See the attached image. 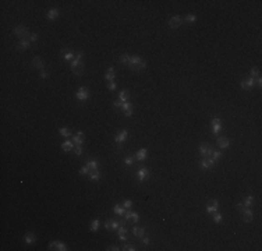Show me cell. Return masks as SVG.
I'll return each mask as SVG.
<instances>
[{"label":"cell","instance_id":"6da1fadb","mask_svg":"<svg viewBox=\"0 0 262 251\" xmlns=\"http://www.w3.org/2000/svg\"><path fill=\"white\" fill-rule=\"evenodd\" d=\"M129 67L131 70H134V71H142V70H145V67H146V61H145L141 56H131V57H130Z\"/></svg>","mask_w":262,"mask_h":251},{"label":"cell","instance_id":"7a4b0ae2","mask_svg":"<svg viewBox=\"0 0 262 251\" xmlns=\"http://www.w3.org/2000/svg\"><path fill=\"white\" fill-rule=\"evenodd\" d=\"M71 70L75 75H82L84 74V70H85V64L84 61L80 59H74L71 61Z\"/></svg>","mask_w":262,"mask_h":251},{"label":"cell","instance_id":"3957f363","mask_svg":"<svg viewBox=\"0 0 262 251\" xmlns=\"http://www.w3.org/2000/svg\"><path fill=\"white\" fill-rule=\"evenodd\" d=\"M213 147L208 142H202V144L199 145V154L202 158H211L212 154H213Z\"/></svg>","mask_w":262,"mask_h":251},{"label":"cell","instance_id":"277c9868","mask_svg":"<svg viewBox=\"0 0 262 251\" xmlns=\"http://www.w3.org/2000/svg\"><path fill=\"white\" fill-rule=\"evenodd\" d=\"M75 98H77L78 101H86V99L89 98V89H88L86 87H81L80 89L75 92Z\"/></svg>","mask_w":262,"mask_h":251},{"label":"cell","instance_id":"5b68a950","mask_svg":"<svg viewBox=\"0 0 262 251\" xmlns=\"http://www.w3.org/2000/svg\"><path fill=\"white\" fill-rule=\"evenodd\" d=\"M13 32H14L18 38H21V39H25V36H28V34H29V31H28V28L25 27V25H18V27L14 28Z\"/></svg>","mask_w":262,"mask_h":251},{"label":"cell","instance_id":"8992f818","mask_svg":"<svg viewBox=\"0 0 262 251\" xmlns=\"http://www.w3.org/2000/svg\"><path fill=\"white\" fill-rule=\"evenodd\" d=\"M255 85V80L251 78V77H248V78H244V80L241 81V88L243 89H246V91H251L252 88Z\"/></svg>","mask_w":262,"mask_h":251},{"label":"cell","instance_id":"52a82bcc","mask_svg":"<svg viewBox=\"0 0 262 251\" xmlns=\"http://www.w3.org/2000/svg\"><path fill=\"white\" fill-rule=\"evenodd\" d=\"M119 227H120V222L116 219H109V220H106V223H105V229L110 230V232L119 230Z\"/></svg>","mask_w":262,"mask_h":251},{"label":"cell","instance_id":"ba28073f","mask_svg":"<svg viewBox=\"0 0 262 251\" xmlns=\"http://www.w3.org/2000/svg\"><path fill=\"white\" fill-rule=\"evenodd\" d=\"M201 167L202 169H206V170H209V169H212L215 166V160L212 159V158H202L201 159Z\"/></svg>","mask_w":262,"mask_h":251},{"label":"cell","instance_id":"9c48e42d","mask_svg":"<svg viewBox=\"0 0 262 251\" xmlns=\"http://www.w3.org/2000/svg\"><path fill=\"white\" fill-rule=\"evenodd\" d=\"M124 219H126V220H131V219H133L134 223H138V222H139V215L137 214V212L131 211V209H129V211L124 214Z\"/></svg>","mask_w":262,"mask_h":251},{"label":"cell","instance_id":"30bf717a","mask_svg":"<svg viewBox=\"0 0 262 251\" xmlns=\"http://www.w3.org/2000/svg\"><path fill=\"white\" fill-rule=\"evenodd\" d=\"M137 177H138L139 182H145L146 179H149V170L146 167H139L138 172H137Z\"/></svg>","mask_w":262,"mask_h":251},{"label":"cell","instance_id":"8fae6325","mask_svg":"<svg viewBox=\"0 0 262 251\" xmlns=\"http://www.w3.org/2000/svg\"><path fill=\"white\" fill-rule=\"evenodd\" d=\"M49 248L50 250H59V251H66V250H69L67 248V246H66L64 243H61V241H52L50 244H49Z\"/></svg>","mask_w":262,"mask_h":251},{"label":"cell","instance_id":"7c38bea8","mask_svg":"<svg viewBox=\"0 0 262 251\" xmlns=\"http://www.w3.org/2000/svg\"><path fill=\"white\" fill-rule=\"evenodd\" d=\"M219 208V202H218V200H212V201H209L208 205H206V212L208 214H213L216 212Z\"/></svg>","mask_w":262,"mask_h":251},{"label":"cell","instance_id":"4fadbf2b","mask_svg":"<svg viewBox=\"0 0 262 251\" xmlns=\"http://www.w3.org/2000/svg\"><path fill=\"white\" fill-rule=\"evenodd\" d=\"M127 137H129V131H127V130H121L120 133L116 134L114 141H116L117 144H121V142H124V141L127 139Z\"/></svg>","mask_w":262,"mask_h":251},{"label":"cell","instance_id":"5bb4252c","mask_svg":"<svg viewBox=\"0 0 262 251\" xmlns=\"http://www.w3.org/2000/svg\"><path fill=\"white\" fill-rule=\"evenodd\" d=\"M220 130H222V120L218 117H215L213 120H212V131H213L215 135H218Z\"/></svg>","mask_w":262,"mask_h":251},{"label":"cell","instance_id":"9a60e30c","mask_svg":"<svg viewBox=\"0 0 262 251\" xmlns=\"http://www.w3.org/2000/svg\"><path fill=\"white\" fill-rule=\"evenodd\" d=\"M241 214H243V219H244V222H247V223H250V222L254 220V212H252L250 208H246Z\"/></svg>","mask_w":262,"mask_h":251},{"label":"cell","instance_id":"2e32d148","mask_svg":"<svg viewBox=\"0 0 262 251\" xmlns=\"http://www.w3.org/2000/svg\"><path fill=\"white\" fill-rule=\"evenodd\" d=\"M216 144H218V147H219L220 149H226V148H229L230 139L226 138V137H219L218 141H216Z\"/></svg>","mask_w":262,"mask_h":251},{"label":"cell","instance_id":"e0dca14e","mask_svg":"<svg viewBox=\"0 0 262 251\" xmlns=\"http://www.w3.org/2000/svg\"><path fill=\"white\" fill-rule=\"evenodd\" d=\"M181 22H183L181 17L176 16V17H171V18H170V21H169V25H170V28L176 29V28H178L180 25H181Z\"/></svg>","mask_w":262,"mask_h":251},{"label":"cell","instance_id":"ac0fdd59","mask_svg":"<svg viewBox=\"0 0 262 251\" xmlns=\"http://www.w3.org/2000/svg\"><path fill=\"white\" fill-rule=\"evenodd\" d=\"M32 66L39 70H43L45 69V61H43L39 56H36V57H34V60H32Z\"/></svg>","mask_w":262,"mask_h":251},{"label":"cell","instance_id":"d6986e66","mask_svg":"<svg viewBox=\"0 0 262 251\" xmlns=\"http://www.w3.org/2000/svg\"><path fill=\"white\" fill-rule=\"evenodd\" d=\"M146 154H148V151L146 148H142V149H139L137 154H135V159L139 160V162H144L146 159Z\"/></svg>","mask_w":262,"mask_h":251},{"label":"cell","instance_id":"ffe728a7","mask_svg":"<svg viewBox=\"0 0 262 251\" xmlns=\"http://www.w3.org/2000/svg\"><path fill=\"white\" fill-rule=\"evenodd\" d=\"M35 240H36V236H35V233H32V232H28V233H25V236H24V241H25L27 244H32V243H35Z\"/></svg>","mask_w":262,"mask_h":251},{"label":"cell","instance_id":"44dd1931","mask_svg":"<svg viewBox=\"0 0 262 251\" xmlns=\"http://www.w3.org/2000/svg\"><path fill=\"white\" fill-rule=\"evenodd\" d=\"M133 235L135 237H144L145 236V229L141 226H134L133 227Z\"/></svg>","mask_w":262,"mask_h":251},{"label":"cell","instance_id":"7402d4cb","mask_svg":"<svg viewBox=\"0 0 262 251\" xmlns=\"http://www.w3.org/2000/svg\"><path fill=\"white\" fill-rule=\"evenodd\" d=\"M119 240H121V241L127 240V227L126 226H120L119 227Z\"/></svg>","mask_w":262,"mask_h":251},{"label":"cell","instance_id":"603a6c76","mask_svg":"<svg viewBox=\"0 0 262 251\" xmlns=\"http://www.w3.org/2000/svg\"><path fill=\"white\" fill-rule=\"evenodd\" d=\"M86 167L89 169V172L98 170V167H99V162H98V160H95V159L88 160V162H86Z\"/></svg>","mask_w":262,"mask_h":251},{"label":"cell","instance_id":"cb8c5ba5","mask_svg":"<svg viewBox=\"0 0 262 251\" xmlns=\"http://www.w3.org/2000/svg\"><path fill=\"white\" fill-rule=\"evenodd\" d=\"M73 139H74L75 145H82V142H84V133H82V131H78V133L73 137Z\"/></svg>","mask_w":262,"mask_h":251},{"label":"cell","instance_id":"d4e9b609","mask_svg":"<svg viewBox=\"0 0 262 251\" xmlns=\"http://www.w3.org/2000/svg\"><path fill=\"white\" fill-rule=\"evenodd\" d=\"M73 148H74V142H71V141H69V139H66L64 142L61 144V149L64 151V152H70Z\"/></svg>","mask_w":262,"mask_h":251},{"label":"cell","instance_id":"484cf974","mask_svg":"<svg viewBox=\"0 0 262 251\" xmlns=\"http://www.w3.org/2000/svg\"><path fill=\"white\" fill-rule=\"evenodd\" d=\"M129 98H130V94L127 89H123V91L119 92V101L121 102H129Z\"/></svg>","mask_w":262,"mask_h":251},{"label":"cell","instance_id":"4316f807","mask_svg":"<svg viewBox=\"0 0 262 251\" xmlns=\"http://www.w3.org/2000/svg\"><path fill=\"white\" fill-rule=\"evenodd\" d=\"M105 78H106V81H109V82L114 81V69H113V67H109V69H107V73H106V75H105Z\"/></svg>","mask_w":262,"mask_h":251},{"label":"cell","instance_id":"83f0119b","mask_svg":"<svg viewBox=\"0 0 262 251\" xmlns=\"http://www.w3.org/2000/svg\"><path fill=\"white\" fill-rule=\"evenodd\" d=\"M29 43H31V41H28V39H21V42L18 43L17 49H18V50H25V49L29 46Z\"/></svg>","mask_w":262,"mask_h":251},{"label":"cell","instance_id":"f1b7e54d","mask_svg":"<svg viewBox=\"0 0 262 251\" xmlns=\"http://www.w3.org/2000/svg\"><path fill=\"white\" fill-rule=\"evenodd\" d=\"M59 17V10L57 9H52V10H49L48 13V18L49 20H56Z\"/></svg>","mask_w":262,"mask_h":251},{"label":"cell","instance_id":"f546056e","mask_svg":"<svg viewBox=\"0 0 262 251\" xmlns=\"http://www.w3.org/2000/svg\"><path fill=\"white\" fill-rule=\"evenodd\" d=\"M89 179H91L92 182H98V180L101 179V173H99V170L89 172Z\"/></svg>","mask_w":262,"mask_h":251},{"label":"cell","instance_id":"4dcf8cb0","mask_svg":"<svg viewBox=\"0 0 262 251\" xmlns=\"http://www.w3.org/2000/svg\"><path fill=\"white\" fill-rule=\"evenodd\" d=\"M254 201H255V198H254V195H248V197L246 198V200H244V207H246V208H250V207H251L252 204H254Z\"/></svg>","mask_w":262,"mask_h":251},{"label":"cell","instance_id":"1f68e13d","mask_svg":"<svg viewBox=\"0 0 262 251\" xmlns=\"http://www.w3.org/2000/svg\"><path fill=\"white\" fill-rule=\"evenodd\" d=\"M113 211H114L116 215H120V216H124V214H126V208H124V207H120V205H116V207L113 208Z\"/></svg>","mask_w":262,"mask_h":251},{"label":"cell","instance_id":"d6a6232c","mask_svg":"<svg viewBox=\"0 0 262 251\" xmlns=\"http://www.w3.org/2000/svg\"><path fill=\"white\" fill-rule=\"evenodd\" d=\"M212 216H213V220L216 222V223H222V222H223V216H222V214H219L218 211H216V212H213V214H212Z\"/></svg>","mask_w":262,"mask_h":251},{"label":"cell","instance_id":"836d02e7","mask_svg":"<svg viewBox=\"0 0 262 251\" xmlns=\"http://www.w3.org/2000/svg\"><path fill=\"white\" fill-rule=\"evenodd\" d=\"M130 57L131 56H129L127 53H123L121 56H120V61L123 64H126V66H129V63H130Z\"/></svg>","mask_w":262,"mask_h":251},{"label":"cell","instance_id":"e575fe53","mask_svg":"<svg viewBox=\"0 0 262 251\" xmlns=\"http://www.w3.org/2000/svg\"><path fill=\"white\" fill-rule=\"evenodd\" d=\"M99 226H101V223H99V220L95 219V220H92V223H91V232H98V229H99Z\"/></svg>","mask_w":262,"mask_h":251},{"label":"cell","instance_id":"d590c367","mask_svg":"<svg viewBox=\"0 0 262 251\" xmlns=\"http://www.w3.org/2000/svg\"><path fill=\"white\" fill-rule=\"evenodd\" d=\"M222 156H223V154H222L220 151H213V154H212V156H211V158H212V159L216 162V160H220V159H222Z\"/></svg>","mask_w":262,"mask_h":251},{"label":"cell","instance_id":"8d00e7d4","mask_svg":"<svg viewBox=\"0 0 262 251\" xmlns=\"http://www.w3.org/2000/svg\"><path fill=\"white\" fill-rule=\"evenodd\" d=\"M121 109H123L124 112H129V110H133V106H131V103H130V102H123Z\"/></svg>","mask_w":262,"mask_h":251},{"label":"cell","instance_id":"74e56055","mask_svg":"<svg viewBox=\"0 0 262 251\" xmlns=\"http://www.w3.org/2000/svg\"><path fill=\"white\" fill-rule=\"evenodd\" d=\"M257 77H259V69L258 67H252L251 69V78H257Z\"/></svg>","mask_w":262,"mask_h":251},{"label":"cell","instance_id":"f35d334b","mask_svg":"<svg viewBox=\"0 0 262 251\" xmlns=\"http://www.w3.org/2000/svg\"><path fill=\"white\" fill-rule=\"evenodd\" d=\"M59 133L61 134L63 137H66V138L71 135V133H70V130H69V128H64V127H63V128H60V130H59Z\"/></svg>","mask_w":262,"mask_h":251},{"label":"cell","instance_id":"ab89813d","mask_svg":"<svg viewBox=\"0 0 262 251\" xmlns=\"http://www.w3.org/2000/svg\"><path fill=\"white\" fill-rule=\"evenodd\" d=\"M63 57H64V60H71L75 57V54L71 53V52H66V53L63 52Z\"/></svg>","mask_w":262,"mask_h":251},{"label":"cell","instance_id":"60d3db41","mask_svg":"<svg viewBox=\"0 0 262 251\" xmlns=\"http://www.w3.org/2000/svg\"><path fill=\"white\" fill-rule=\"evenodd\" d=\"M121 250H124V251H135L137 248H135V246H133V244H124V247L121 248Z\"/></svg>","mask_w":262,"mask_h":251},{"label":"cell","instance_id":"b9f144b4","mask_svg":"<svg viewBox=\"0 0 262 251\" xmlns=\"http://www.w3.org/2000/svg\"><path fill=\"white\" fill-rule=\"evenodd\" d=\"M134 160H135V156H127V158L124 159V163H126V165H133Z\"/></svg>","mask_w":262,"mask_h":251},{"label":"cell","instance_id":"7bdbcfd3","mask_svg":"<svg viewBox=\"0 0 262 251\" xmlns=\"http://www.w3.org/2000/svg\"><path fill=\"white\" fill-rule=\"evenodd\" d=\"M123 207L126 209H131V207H133V201H131V200H126V201L123 202Z\"/></svg>","mask_w":262,"mask_h":251},{"label":"cell","instance_id":"ee69618b","mask_svg":"<svg viewBox=\"0 0 262 251\" xmlns=\"http://www.w3.org/2000/svg\"><path fill=\"white\" fill-rule=\"evenodd\" d=\"M74 151H75V155H77V156L82 155V148H81V145H77V147L74 148Z\"/></svg>","mask_w":262,"mask_h":251},{"label":"cell","instance_id":"f6af8a7d","mask_svg":"<svg viewBox=\"0 0 262 251\" xmlns=\"http://www.w3.org/2000/svg\"><path fill=\"white\" fill-rule=\"evenodd\" d=\"M197 20V17L194 16V14H188L187 17H186V21H188V22H194Z\"/></svg>","mask_w":262,"mask_h":251},{"label":"cell","instance_id":"bcb514c9","mask_svg":"<svg viewBox=\"0 0 262 251\" xmlns=\"http://www.w3.org/2000/svg\"><path fill=\"white\" fill-rule=\"evenodd\" d=\"M88 173H89V169L86 167V165L82 166V167H81V170H80V174H88Z\"/></svg>","mask_w":262,"mask_h":251},{"label":"cell","instance_id":"7dc6e473","mask_svg":"<svg viewBox=\"0 0 262 251\" xmlns=\"http://www.w3.org/2000/svg\"><path fill=\"white\" fill-rule=\"evenodd\" d=\"M255 85H257L258 88H261V87H262V80H261V77H257V78H255Z\"/></svg>","mask_w":262,"mask_h":251},{"label":"cell","instance_id":"c3c4849f","mask_svg":"<svg viewBox=\"0 0 262 251\" xmlns=\"http://www.w3.org/2000/svg\"><path fill=\"white\" fill-rule=\"evenodd\" d=\"M29 41H31V42H36V41H38V35H36V34H31V35H29Z\"/></svg>","mask_w":262,"mask_h":251},{"label":"cell","instance_id":"681fc988","mask_svg":"<svg viewBox=\"0 0 262 251\" xmlns=\"http://www.w3.org/2000/svg\"><path fill=\"white\" fill-rule=\"evenodd\" d=\"M237 209H238L240 212H243V211L246 209V207H244V204H243V202H238V204H237Z\"/></svg>","mask_w":262,"mask_h":251},{"label":"cell","instance_id":"f907efd6","mask_svg":"<svg viewBox=\"0 0 262 251\" xmlns=\"http://www.w3.org/2000/svg\"><path fill=\"white\" fill-rule=\"evenodd\" d=\"M41 78H42V80H46V78H48V73H46V71H45V70H42V71H41Z\"/></svg>","mask_w":262,"mask_h":251},{"label":"cell","instance_id":"816d5d0a","mask_svg":"<svg viewBox=\"0 0 262 251\" xmlns=\"http://www.w3.org/2000/svg\"><path fill=\"white\" fill-rule=\"evenodd\" d=\"M109 89H110V91H114V89H116V84H114V81H112V82H109Z\"/></svg>","mask_w":262,"mask_h":251},{"label":"cell","instance_id":"f5cc1de1","mask_svg":"<svg viewBox=\"0 0 262 251\" xmlns=\"http://www.w3.org/2000/svg\"><path fill=\"white\" fill-rule=\"evenodd\" d=\"M113 105H114V107H121V105H123V102H121V101H119V99H117V101H114V102H113Z\"/></svg>","mask_w":262,"mask_h":251},{"label":"cell","instance_id":"db71d44e","mask_svg":"<svg viewBox=\"0 0 262 251\" xmlns=\"http://www.w3.org/2000/svg\"><path fill=\"white\" fill-rule=\"evenodd\" d=\"M82 57H84V52H78V53L75 54V59H80V60H82Z\"/></svg>","mask_w":262,"mask_h":251},{"label":"cell","instance_id":"11a10c76","mask_svg":"<svg viewBox=\"0 0 262 251\" xmlns=\"http://www.w3.org/2000/svg\"><path fill=\"white\" fill-rule=\"evenodd\" d=\"M142 243H144L145 246H148V244H149V239H148V237H142Z\"/></svg>","mask_w":262,"mask_h":251},{"label":"cell","instance_id":"9f6ffc18","mask_svg":"<svg viewBox=\"0 0 262 251\" xmlns=\"http://www.w3.org/2000/svg\"><path fill=\"white\" fill-rule=\"evenodd\" d=\"M107 250H110V251H117V250H120V248H119L117 246H110L109 248H107Z\"/></svg>","mask_w":262,"mask_h":251}]
</instances>
